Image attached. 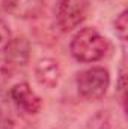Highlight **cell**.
<instances>
[{"label":"cell","instance_id":"6da1fadb","mask_svg":"<svg viewBox=\"0 0 128 129\" xmlns=\"http://www.w3.org/2000/svg\"><path fill=\"white\" fill-rule=\"evenodd\" d=\"M110 44L95 27H84L75 33L69 42L71 56L81 63H94L105 57Z\"/></svg>","mask_w":128,"mask_h":129},{"label":"cell","instance_id":"7a4b0ae2","mask_svg":"<svg viewBox=\"0 0 128 129\" xmlns=\"http://www.w3.org/2000/svg\"><path fill=\"white\" fill-rule=\"evenodd\" d=\"M77 92L86 101H99L110 87V74L102 66H92L81 71L77 78Z\"/></svg>","mask_w":128,"mask_h":129},{"label":"cell","instance_id":"3957f363","mask_svg":"<svg viewBox=\"0 0 128 129\" xmlns=\"http://www.w3.org/2000/svg\"><path fill=\"white\" fill-rule=\"evenodd\" d=\"M91 12V0H57L54 17L59 30L68 33L77 29Z\"/></svg>","mask_w":128,"mask_h":129},{"label":"cell","instance_id":"277c9868","mask_svg":"<svg viewBox=\"0 0 128 129\" xmlns=\"http://www.w3.org/2000/svg\"><path fill=\"white\" fill-rule=\"evenodd\" d=\"M9 96L26 114H38L42 110V99L36 95L29 83H17L9 89Z\"/></svg>","mask_w":128,"mask_h":129},{"label":"cell","instance_id":"5b68a950","mask_svg":"<svg viewBox=\"0 0 128 129\" xmlns=\"http://www.w3.org/2000/svg\"><path fill=\"white\" fill-rule=\"evenodd\" d=\"M2 6L12 17L33 20L42 14L45 0H2Z\"/></svg>","mask_w":128,"mask_h":129},{"label":"cell","instance_id":"8992f818","mask_svg":"<svg viewBox=\"0 0 128 129\" xmlns=\"http://www.w3.org/2000/svg\"><path fill=\"white\" fill-rule=\"evenodd\" d=\"M5 62L9 66H24L29 63L30 53H32V45L30 41L26 36H17L12 38L5 48Z\"/></svg>","mask_w":128,"mask_h":129},{"label":"cell","instance_id":"52a82bcc","mask_svg":"<svg viewBox=\"0 0 128 129\" xmlns=\"http://www.w3.org/2000/svg\"><path fill=\"white\" fill-rule=\"evenodd\" d=\"M60 74L62 72L59 63L51 57H44L35 64V78L41 86L47 89H53L59 84Z\"/></svg>","mask_w":128,"mask_h":129},{"label":"cell","instance_id":"ba28073f","mask_svg":"<svg viewBox=\"0 0 128 129\" xmlns=\"http://www.w3.org/2000/svg\"><path fill=\"white\" fill-rule=\"evenodd\" d=\"M115 33L118 38L125 42L127 41V33H128V12L124 9L115 20Z\"/></svg>","mask_w":128,"mask_h":129},{"label":"cell","instance_id":"9c48e42d","mask_svg":"<svg viewBox=\"0 0 128 129\" xmlns=\"http://www.w3.org/2000/svg\"><path fill=\"white\" fill-rule=\"evenodd\" d=\"M12 39V35H11V30H9V26L0 20V53L5 51V48L8 47L9 41Z\"/></svg>","mask_w":128,"mask_h":129},{"label":"cell","instance_id":"30bf717a","mask_svg":"<svg viewBox=\"0 0 128 129\" xmlns=\"http://www.w3.org/2000/svg\"><path fill=\"white\" fill-rule=\"evenodd\" d=\"M14 126H15L14 120L0 108V129H14Z\"/></svg>","mask_w":128,"mask_h":129}]
</instances>
